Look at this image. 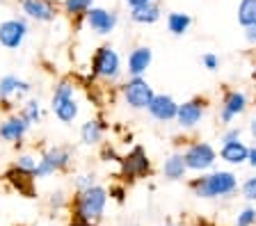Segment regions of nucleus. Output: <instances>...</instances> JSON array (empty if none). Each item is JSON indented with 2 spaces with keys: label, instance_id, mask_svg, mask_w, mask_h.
<instances>
[{
  "label": "nucleus",
  "instance_id": "5",
  "mask_svg": "<svg viewBox=\"0 0 256 226\" xmlns=\"http://www.w3.org/2000/svg\"><path fill=\"white\" fill-rule=\"evenodd\" d=\"M183 158H186L188 172L206 174V172H213L215 162H218V151L208 142L194 140V142H188L186 151H183Z\"/></svg>",
  "mask_w": 256,
  "mask_h": 226
},
{
  "label": "nucleus",
  "instance_id": "40",
  "mask_svg": "<svg viewBox=\"0 0 256 226\" xmlns=\"http://www.w3.org/2000/svg\"><path fill=\"white\" fill-rule=\"evenodd\" d=\"M192 226H220V224H215V222H208V220H197Z\"/></svg>",
  "mask_w": 256,
  "mask_h": 226
},
{
  "label": "nucleus",
  "instance_id": "45",
  "mask_svg": "<svg viewBox=\"0 0 256 226\" xmlns=\"http://www.w3.org/2000/svg\"><path fill=\"white\" fill-rule=\"evenodd\" d=\"M254 226H256V222H254Z\"/></svg>",
  "mask_w": 256,
  "mask_h": 226
},
{
  "label": "nucleus",
  "instance_id": "38",
  "mask_svg": "<svg viewBox=\"0 0 256 226\" xmlns=\"http://www.w3.org/2000/svg\"><path fill=\"white\" fill-rule=\"evenodd\" d=\"M247 165L256 169V144L250 146V156H247Z\"/></svg>",
  "mask_w": 256,
  "mask_h": 226
},
{
  "label": "nucleus",
  "instance_id": "17",
  "mask_svg": "<svg viewBox=\"0 0 256 226\" xmlns=\"http://www.w3.org/2000/svg\"><path fill=\"white\" fill-rule=\"evenodd\" d=\"M220 158H222L226 165L236 167V165H245L247 162V156H250V146L245 142H229V144H222L220 146Z\"/></svg>",
  "mask_w": 256,
  "mask_h": 226
},
{
  "label": "nucleus",
  "instance_id": "4",
  "mask_svg": "<svg viewBox=\"0 0 256 226\" xmlns=\"http://www.w3.org/2000/svg\"><path fill=\"white\" fill-rule=\"evenodd\" d=\"M151 174H154V165L142 146H133L119 158V176L124 178V183H135V181L149 178Z\"/></svg>",
  "mask_w": 256,
  "mask_h": 226
},
{
  "label": "nucleus",
  "instance_id": "14",
  "mask_svg": "<svg viewBox=\"0 0 256 226\" xmlns=\"http://www.w3.org/2000/svg\"><path fill=\"white\" fill-rule=\"evenodd\" d=\"M28 130H30V124H28L18 112H14V114H10L2 124H0V140L21 144V140L28 135Z\"/></svg>",
  "mask_w": 256,
  "mask_h": 226
},
{
  "label": "nucleus",
  "instance_id": "41",
  "mask_svg": "<svg viewBox=\"0 0 256 226\" xmlns=\"http://www.w3.org/2000/svg\"><path fill=\"white\" fill-rule=\"evenodd\" d=\"M250 135H252V137H254V140H256V117L250 121Z\"/></svg>",
  "mask_w": 256,
  "mask_h": 226
},
{
  "label": "nucleus",
  "instance_id": "31",
  "mask_svg": "<svg viewBox=\"0 0 256 226\" xmlns=\"http://www.w3.org/2000/svg\"><path fill=\"white\" fill-rule=\"evenodd\" d=\"M48 206L53 210H62L64 206H69V199H66V194H64L62 190H58V192H53L48 197Z\"/></svg>",
  "mask_w": 256,
  "mask_h": 226
},
{
  "label": "nucleus",
  "instance_id": "10",
  "mask_svg": "<svg viewBox=\"0 0 256 226\" xmlns=\"http://www.w3.org/2000/svg\"><path fill=\"white\" fill-rule=\"evenodd\" d=\"M247 105H250V98H247L245 92H240V89H224L222 94V101H220V124L229 126L236 117L240 114H245Z\"/></svg>",
  "mask_w": 256,
  "mask_h": 226
},
{
  "label": "nucleus",
  "instance_id": "6",
  "mask_svg": "<svg viewBox=\"0 0 256 226\" xmlns=\"http://www.w3.org/2000/svg\"><path fill=\"white\" fill-rule=\"evenodd\" d=\"M71 165V151L64 146H50L39 156L32 178H48L58 172H66Z\"/></svg>",
  "mask_w": 256,
  "mask_h": 226
},
{
  "label": "nucleus",
  "instance_id": "9",
  "mask_svg": "<svg viewBox=\"0 0 256 226\" xmlns=\"http://www.w3.org/2000/svg\"><path fill=\"white\" fill-rule=\"evenodd\" d=\"M30 25H28L26 16H12L7 21L0 23V46H5L7 50H18L26 41Z\"/></svg>",
  "mask_w": 256,
  "mask_h": 226
},
{
  "label": "nucleus",
  "instance_id": "33",
  "mask_svg": "<svg viewBox=\"0 0 256 226\" xmlns=\"http://www.w3.org/2000/svg\"><path fill=\"white\" fill-rule=\"evenodd\" d=\"M119 153H117V149L112 144H103L101 146V160H106V162H119Z\"/></svg>",
  "mask_w": 256,
  "mask_h": 226
},
{
  "label": "nucleus",
  "instance_id": "3",
  "mask_svg": "<svg viewBox=\"0 0 256 226\" xmlns=\"http://www.w3.org/2000/svg\"><path fill=\"white\" fill-rule=\"evenodd\" d=\"M92 78L103 80L108 85L122 78V57L110 43H103L92 55Z\"/></svg>",
  "mask_w": 256,
  "mask_h": 226
},
{
  "label": "nucleus",
  "instance_id": "2",
  "mask_svg": "<svg viewBox=\"0 0 256 226\" xmlns=\"http://www.w3.org/2000/svg\"><path fill=\"white\" fill-rule=\"evenodd\" d=\"M108 188L103 185H92L90 190H80L74 194V199L69 201L71 220L74 222H85V224H98L103 220L108 206Z\"/></svg>",
  "mask_w": 256,
  "mask_h": 226
},
{
  "label": "nucleus",
  "instance_id": "23",
  "mask_svg": "<svg viewBox=\"0 0 256 226\" xmlns=\"http://www.w3.org/2000/svg\"><path fill=\"white\" fill-rule=\"evenodd\" d=\"M18 114H21L23 119H26L28 124H39L42 121V117H44V112H42V103L37 101V98H28L26 103L21 105V110H18Z\"/></svg>",
  "mask_w": 256,
  "mask_h": 226
},
{
  "label": "nucleus",
  "instance_id": "15",
  "mask_svg": "<svg viewBox=\"0 0 256 226\" xmlns=\"http://www.w3.org/2000/svg\"><path fill=\"white\" fill-rule=\"evenodd\" d=\"M151 62H154V50L149 46H135L128 53V78H144Z\"/></svg>",
  "mask_w": 256,
  "mask_h": 226
},
{
  "label": "nucleus",
  "instance_id": "24",
  "mask_svg": "<svg viewBox=\"0 0 256 226\" xmlns=\"http://www.w3.org/2000/svg\"><path fill=\"white\" fill-rule=\"evenodd\" d=\"M238 23L242 27L256 25V0H240V5H238Z\"/></svg>",
  "mask_w": 256,
  "mask_h": 226
},
{
  "label": "nucleus",
  "instance_id": "22",
  "mask_svg": "<svg viewBox=\"0 0 256 226\" xmlns=\"http://www.w3.org/2000/svg\"><path fill=\"white\" fill-rule=\"evenodd\" d=\"M62 11L69 18H85V14L94 7V0H62Z\"/></svg>",
  "mask_w": 256,
  "mask_h": 226
},
{
  "label": "nucleus",
  "instance_id": "19",
  "mask_svg": "<svg viewBox=\"0 0 256 226\" xmlns=\"http://www.w3.org/2000/svg\"><path fill=\"white\" fill-rule=\"evenodd\" d=\"M108 126L103 124V119H87L85 124L80 126V142L87 146H94V144H101L103 135H106Z\"/></svg>",
  "mask_w": 256,
  "mask_h": 226
},
{
  "label": "nucleus",
  "instance_id": "39",
  "mask_svg": "<svg viewBox=\"0 0 256 226\" xmlns=\"http://www.w3.org/2000/svg\"><path fill=\"white\" fill-rule=\"evenodd\" d=\"M128 5V9H133V7H140V5H146V2H151V0H124Z\"/></svg>",
  "mask_w": 256,
  "mask_h": 226
},
{
  "label": "nucleus",
  "instance_id": "20",
  "mask_svg": "<svg viewBox=\"0 0 256 226\" xmlns=\"http://www.w3.org/2000/svg\"><path fill=\"white\" fill-rule=\"evenodd\" d=\"M50 110L53 114L62 121V124H74L80 114V105L76 98H62V101H50Z\"/></svg>",
  "mask_w": 256,
  "mask_h": 226
},
{
  "label": "nucleus",
  "instance_id": "18",
  "mask_svg": "<svg viewBox=\"0 0 256 226\" xmlns=\"http://www.w3.org/2000/svg\"><path fill=\"white\" fill-rule=\"evenodd\" d=\"M188 174L186 167V158H183V151H174L162 160V176L167 181H183Z\"/></svg>",
  "mask_w": 256,
  "mask_h": 226
},
{
  "label": "nucleus",
  "instance_id": "34",
  "mask_svg": "<svg viewBox=\"0 0 256 226\" xmlns=\"http://www.w3.org/2000/svg\"><path fill=\"white\" fill-rule=\"evenodd\" d=\"M202 64L206 66L208 71H218L220 69V57L215 53H204L202 55Z\"/></svg>",
  "mask_w": 256,
  "mask_h": 226
},
{
  "label": "nucleus",
  "instance_id": "8",
  "mask_svg": "<svg viewBox=\"0 0 256 226\" xmlns=\"http://www.w3.org/2000/svg\"><path fill=\"white\" fill-rule=\"evenodd\" d=\"M206 110H208V98H204V96L188 98V101L178 103V112H176L174 121L183 130H192L202 124V119L206 117Z\"/></svg>",
  "mask_w": 256,
  "mask_h": 226
},
{
  "label": "nucleus",
  "instance_id": "16",
  "mask_svg": "<svg viewBox=\"0 0 256 226\" xmlns=\"http://www.w3.org/2000/svg\"><path fill=\"white\" fill-rule=\"evenodd\" d=\"M128 16L133 23H140V25H154L162 18V7H160L158 0H151L146 5H140V7H133L128 11Z\"/></svg>",
  "mask_w": 256,
  "mask_h": 226
},
{
  "label": "nucleus",
  "instance_id": "44",
  "mask_svg": "<svg viewBox=\"0 0 256 226\" xmlns=\"http://www.w3.org/2000/svg\"><path fill=\"white\" fill-rule=\"evenodd\" d=\"M165 226H181V224H178V222H174V220H167Z\"/></svg>",
  "mask_w": 256,
  "mask_h": 226
},
{
  "label": "nucleus",
  "instance_id": "27",
  "mask_svg": "<svg viewBox=\"0 0 256 226\" xmlns=\"http://www.w3.org/2000/svg\"><path fill=\"white\" fill-rule=\"evenodd\" d=\"M37 160L39 158L30 156V153H21V156L12 162V169L18 172V174H23V176H32V172H34V167H37Z\"/></svg>",
  "mask_w": 256,
  "mask_h": 226
},
{
  "label": "nucleus",
  "instance_id": "21",
  "mask_svg": "<svg viewBox=\"0 0 256 226\" xmlns=\"http://www.w3.org/2000/svg\"><path fill=\"white\" fill-rule=\"evenodd\" d=\"M165 23H167V30H170L174 37H183L192 25V16L186 14V11H170Z\"/></svg>",
  "mask_w": 256,
  "mask_h": 226
},
{
  "label": "nucleus",
  "instance_id": "28",
  "mask_svg": "<svg viewBox=\"0 0 256 226\" xmlns=\"http://www.w3.org/2000/svg\"><path fill=\"white\" fill-rule=\"evenodd\" d=\"M254 222H256V208L254 206H245V208L238 210L234 226H254Z\"/></svg>",
  "mask_w": 256,
  "mask_h": 226
},
{
  "label": "nucleus",
  "instance_id": "29",
  "mask_svg": "<svg viewBox=\"0 0 256 226\" xmlns=\"http://www.w3.org/2000/svg\"><path fill=\"white\" fill-rule=\"evenodd\" d=\"M240 194L242 199L250 201V204H256V174L254 176H247L242 183H240Z\"/></svg>",
  "mask_w": 256,
  "mask_h": 226
},
{
  "label": "nucleus",
  "instance_id": "36",
  "mask_svg": "<svg viewBox=\"0 0 256 226\" xmlns=\"http://www.w3.org/2000/svg\"><path fill=\"white\" fill-rule=\"evenodd\" d=\"M32 94V85L28 80H21L18 82V87H16V98H26Z\"/></svg>",
  "mask_w": 256,
  "mask_h": 226
},
{
  "label": "nucleus",
  "instance_id": "35",
  "mask_svg": "<svg viewBox=\"0 0 256 226\" xmlns=\"http://www.w3.org/2000/svg\"><path fill=\"white\" fill-rule=\"evenodd\" d=\"M240 135H242V130H240L238 126H231V128L224 130V135H222V144H229V142H238V140H240Z\"/></svg>",
  "mask_w": 256,
  "mask_h": 226
},
{
  "label": "nucleus",
  "instance_id": "7",
  "mask_svg": "<svg viewBox=\"0 0 256 226\" xmlns=\"http://www.w3.org/2000/svg\"><path fill=\"white\" fill-rule=\"evenodd\" d=\"M119 92H122L124 103H126L130 110H146L151 98L156 96L154 87L149 85L146 78H128V80L119 87Z\"/></svg>",
  "mask_w": 256,
  "mask_h": 226
},
{
  "label": "nucleus",
  "instance_id": "30",
  "mask_svg": "<svg viewBox=\"0 0 256 226\" xmlns=\"http://www.w3.org/2000/svg\"><path fill=\"white\" fill-rule=\"evenodd\" d=\"M74 185H76V192H80V190H90L92 185H96V176L92 172L78 174V176L74 178Z\"/></svg>",
  "mask_w": 256,
  "mask_h": 226
},
{
  "label": "nucleus",
  "instance_id": "26",
  "mask_svg": "<svg viewBox=\"0 0 256 226\" xmlns=\"http://www.w3.org/2000/svg\"><path fill=\"white\" fill-rule=\"evenodd\" d=\"M62 98H76V82L71 80V78H62V80H58L53 87L50 101H62Z\"/></svg>",
  "mask_w": 256,
  "mask_h": 226
},
{
  "label": "nucleus",
  "instance_id": "42",
  "mask_svg": "<svg viewBox=\"0 0 256 226\" xmlns=\"http://www.w3.org/2000/svg\"><path fill=\"white\" fill-rule=\"evenodd\" d=\"M252 85H254V89H256V62H254V66H252Z\"/></svg>",
  "mask_w": 256,
  "mask_h": 226
},
{
  "label": "nucleus",
  "instance_id": "32",
  "mask_svg": "<svg viewBox=\"0 0 256 226\" xmlns=\"http://www.w3.org/2000/svg\"><path fill=\"white\" fill-rule=\"evenodd\" d=\"M126 185H122V183H114V185H110V190H108V197L110 199H114L117 204H124L126 201Z\"/></svg>",
  "mask_w": 256,
  "mask_h": 226
},
{
  "label": "nucleus",
  "instance_id": "37",
  "mask_svg": "<svg viewBox=\"0 0 256 226\" xmlns=\"http://www.w3.org/2000/svg\"><path fill=\"white\" fill-rule=\"evenodd\" d=\"M245 41L250 43V46H256V25L245 27Z\"/></svg>",
  "mask_w": 256,
  "mask_h": 226
},
{
  "label": "nucleus",
  "instance_id": "11",
  "mask_svg": "<svg viewBox=\"0 0 256 226\" xmlns=\"http://www.w3.org/2000/svg\"><path fill=\"white\" fill-rule=\"evenodd\" d=\"M21 11L30 21L53 23L60 14V5L55 0H21Z\"/></svg>",
  "mask_w": 256,
  "mask_h": 226
},
{
  "label": "nucleus",
  "instance_id": "1",
  "mask_svg": "<svg viewBox=\"0 0 256 226\" xmlns=\"http://www.w3.org/2000/svg\"><path fill=\"white\" fill-rule=\"evenodd\" d=\"M188 188L197 199H229L240 190V183L238 176L229 169H213L192 178Z\"/></svg>",
  "mask_w": 256,
  "mask_h": 226
},
{
  "label": "nucleus",
  "instance_id": "43",
  "mask_svg": "<svg viewBox=\"0 0 256 226\" xmlns=\"http://www.w3.org/2000/svg\"><path fill=\"white\" fill-rule=\"evenodd\" d=\"M69 226H96V224H85V222H74V220H71Z\"/></svg>",
  "mask_w": 256,
  "mask_h": 226
},
{
  "label": "nucleus",
  "instance_id": "12",
  "mask_svg": "<svg viewBox=\"0 0 256 226\" xmlns=\"http://www.w3.org/2000/svg\"><path fill=\"white\" fill-rule=\"evenodd\" d=\"M85 23L87 27H90L92 32L96 34H110L114 27H117L119 23V14L114 9H106V7H92L90 11L85 14Z\"/></svg>",
  "mask_w": 256,
  "mask_h": 226
},
{
  "label": "nucleus",
  "instance_id": "13",
  "mask_svg": "<svg viewBox=\"0 0 256 226\" xmlns=\"http://www.w3.org/2000/svg\"><path fill=\"white\" fill-rule=\"evenodd\" d=\"M146 112L156 119V121H174L176 112H178V103L170 96V94H156L151 98Z\"/></svg>",
  "mask_w": 256,
  "mask_h": 226
},
{
  "label": "nucleus",
  "instance_id": "25",
  "mask_svg": "<svg viewBox=\"0 0 256 226\" xmlns=\"http://www.w3.org/2000/svg\"><path fill=\"white\" fill-rule=\"evenodd\" d=\"M21 78L14 73H7L0 78V103L2 101H14L16 98V87H18Z\"/></svg>",
  "mask_w": 256,
  "mask_h": 226
}]
</instances>
